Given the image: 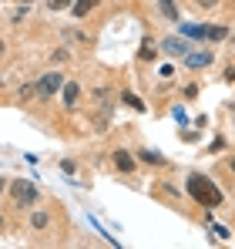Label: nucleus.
Here are the masks:
<instances>
[{
    "mask_svg": "<svg viewBox=\"0 0 235 249\" xmlns=\"http://www.w3.org/2000/svg\"><path fill=\"white\" fill-rule=\"evenodd\" d=\"M115 165H118V172H131V168H134V159H131V152L118 148V152H115Z\"/></svg>",
    "mask_w": 235,
    "mask_h": 249,
    "instance_id": "5",
    "label": "nucleus"
},
{
    "mask_svg": "<svg viewBox=\"0 0 235 249\" xmlns=\"http://www.w3.org/2000/svg\"><path fill=\"white\" fill-rule=\"evenodd\" d=\"M225 34H229L225 27H205V41H222Z\"/></svg>",
    "mask_w": 235,
    "mask_h": 249,
    "instance_id": "10",
    "label": "nucleus"
},
{
    "mask_svg": "<svg viewBox=\"0 0 235 249\" xmlns=\"http://www.w3.org/2000/svg\"><path fill=\"white\" fill-rule=\"evenodd\" d=\"M0 54H3V41H0Z\"/></svg>",
    "mask_w": 235,
    "mask_h": 249,
    "instance_id": "19",
    "label": "nucleus"
},
{
    "mask_svg": "<svg viewBox=\"0 0 235 249\" xmlns=\"http://www.w3.org/2000/svg\"><path fill=\"white\" fill-rule=\"evenodd\" d=\"M67 3H74V0H47V7H50V10H64Z\"/></svg>",
    "mask_w": 235,
    "mask_h": 249,
    "instance_id": "14",
    "label": "nucleus"
},
{
    "mask_svg": "<svg viewBox=\"0 0 235 249\" xmlns=\"http://www.w3.org/2000/svg\"><path fill=\"white\" fill-rule=\"evenodd\" d=\"M98 7V0H74V17H87Z\"/></svg>",
    "mask_w": 235,
    "mask_h": 249,
    "instance_id": "8",
    "label": "nucleus"
},
{
    "mask_svg": "<svg viewBox=\"0 0 235 249\" xmlns=\"http://www.w3.org/2000/svg\"><path fill=\"white\" fill-rule=\"evenodd\" d=\"M212 236H215V239H229V229H222V226H212Z\"/></svg>",
    "mask_w": 235,
    "mask_h": 249,
    "instance_id": "15",
    "label": "nucleus"
},
{
    "mask_svg": "<svg viewBox=\"0 0 235 249\" xmlns=\"http://www.w3.org/2000/svg\"><path fill=\"white\" fill-rule=\"evenodd\" d=\"M161 14H165L168 20H178V10H175V3H171V0H161Z\"/></svg>",
    "mask_w": 235,
    "mask_h": 249,
    "instance_id": "13",
    "label": "nucleus"
},
{
    "mask_svg": "<svg viewBox=\"0 0 235 249\" xmlns=\"http://www.w3.org/2000/svg\"><path fill=\"white\" fill-rule=\"evenodd\" d=\"M141 159H145V162H151V165L161 162V155H155V152H141Z\"/></svg>",
    "mask_w": 235,
    "mask_h": 249,
    "instance_id": "16",
    "label": "nucleus"
},
{
    "mask_svg": "<svg viewBox=\"0 0 235 249\" xmlns=\"http://www.w3.org/2000/svg\"><path fill=\"white\" fill-rule=\"evenodd\" d=\"M232 168H235V159H232Z\"/></svg>",
    "mask_w": 235,
    "mask_h": 249,
    "instance_id": "21",
    "label": "nucleus"
},
{
    "mask_svg": "<svg viewBox=\"0 0 235 249\" xmlns=\"http://www.w3.org/2000/svg\"><path fill=\"white\" fill-rule=\"evenodd\" d=\"M47 222H50V215H47V212H34V215H31V226H34V229H44Z\"/></svg>",
    "mask_w": 235,
    "mask_h": 249,
    "instance_id": "12",
    "label": "nucleus"
},
{
    "mask_svg": "<svg viewBox=\"0 0 235 249\" xmlns=\"http://www.w3.org/2000/svg\"><path fill=\"white\" fill-rule=\"evenodd\" d=\"M182 34L192 41H205V27H195V24H182Z\"/></svg>",
    "mask_w": 235,
    "mask_h": 249,
    "instance_id": "9",
    "label": "nucleus"
},
{
    "mask_svg": "<svg viewBox=\"0 0 235 249\" xmlns=\"http://www.w3.org/2000/svg\"><path fill=\"white\" fill-rule=\"evenodd\" d=\"M161 47H165L168 54H175V57H178V54H188V47H185V41H178V37H168V41L161 44Z\"/></svg>",
    "mask_w": 235,
    "mask_h": 249,
    "instance_id": "6",
    "label": "nucleus"
},
{
    "mask_svg": "<svg viewBox=\"0 0 235 249\" xmlns=\"http://www.w3.org/2000/svg\"><path fill=\"white\" fill-rule=\"evenodd\" d=\"M37 88H40V98H54V94L64 88V74H61V71H50V74L40 78Z\"/></svg>",
    "mask_w": 235,
    "mask_h": 249,
    "instance_id": "3",
    "label": "nucleus"
},
{
    "mask_svg": "<svg viewBox=\"0 0 235 249\" xmlns=\"http://www.w3.org/2000/svg\"><path fill=\"white\" fill-rule=\"evenodd\" d=\"M24 3H34V0H24Z\"/></svg>",
    "mask_w": 235,
    "mask_h": 249,
    "instance_id": "20",
    "label": "nucleus"
},
{
    "mask_svg": "<svg viewBox=\"0 0 235 249\" xmlns=\"http://www.w3.org/2000/svg\"><path fill=\"white\" fill-rule=\"evenodd\" d=\"M0 192H3V178H0Z\"/></svg>",
    "mask_w": 235,
    "mask_h": 249,
    "instance_id": "18",
    "label": "nucleus"
},
{
    "mask_svg": "<svg viewBox=\"0 0 235 249\" xmlns=\"http://www.w3.org/2000/svg\"><path fill=\"white\" fill-rule=\"evenodd\" d=\"M10 196H14V202H17V206H31V202L37 199V185H34V182L17 178V182H10Z\"/></svg>",
    "mask_w": 235,
    "mask_h": 249,
    "instance_id": "2",
    "label": "nucleus"
},
{
    "mask_svg": "<svg viewBox=\"0 0 235 249\" xmlns=\"http://www.w3.org/2000/svg\"><path fill=\"white\" fill-rule=\"evenodd\" d=\"M185 189H188V196L195 199L198 206H205V209H218L222 206V189H218L212 178H205V175H188Z\"/></svg>",
    "mask_w": 235,
    "mask_h": 249,
    "instance_id": "1",
    "label": "nucleus"
},
{
    "mask_svg": "<svg viewBox=\"0 0 235 249\" xmlns=\"http://www.w3.org/2000/svg\"><path fill=\"white\" fill-rule=\"evenodd\" d=\"M37 94H40L37 84H24V88H20V101H31V98H37Z\"/></svg>",
    "mask_w": 235,
    "mask_h": 249,
    "instance_id": "11",
    "label": "nucleus"
},
{
    "mask_svg": "<svg viewBox=\"0 0 235 249\" xmlns=\"http://www.w3.org/2000/svg\"><path fill=\"white\" fill-rule=\"evenodd\" d=\"M124 101H128V105H131V108H138V111H141V108H145V105H141V101H138V98H134V94H124Z\"/></svg>",
    "mask_w": 235,
    "mask_h": 249,
    "instance_id": "17",
    "label": "nucleus"
},
{
    "mask_svg": "<svg viewBox=\"0 0 235 249\" xmlns=\"http://www.w3.org/2000/svg\"><path fill=\"white\" fill-rule=\"evenodd\" d=\"M78 98H81V88H78V84H64V105H67V108H74V105H78Z\"/></svg>",
    "mask_w": 235,
    "mask_h": 249,
    "instance_id": "7",
    "label": "nucleus"
},
{
    "mask_svg": "<svg viewBox=\"0 0 235 249\" xmlns=\"http://www.w3.org/2000/svg\"><path fill=\"white\" fill-rule=\"evenodd\" d=\"M185 64L188 68H208L212 64V51H188L185 54Z\"/></svg>",
    "mask_w": 235,
    "mask_h": 249,
    "instance_id": "4",
    "label": "nucleus"
}]
</instances>
